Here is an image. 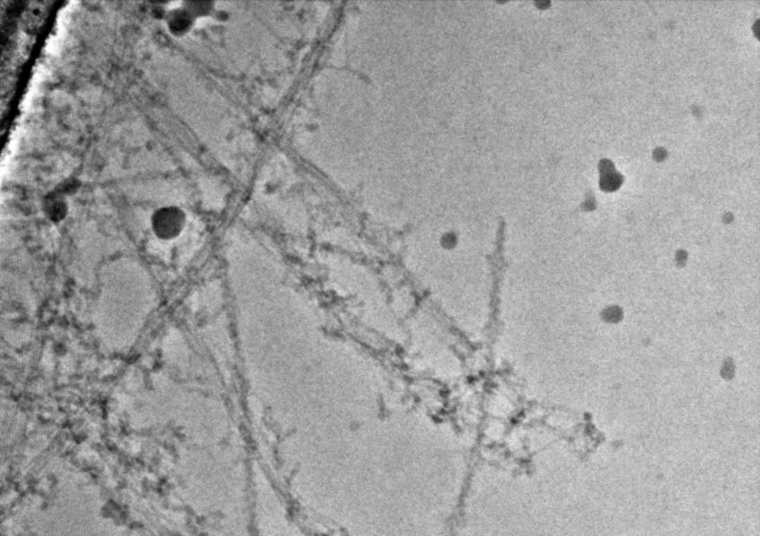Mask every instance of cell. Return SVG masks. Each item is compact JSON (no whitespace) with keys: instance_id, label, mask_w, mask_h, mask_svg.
<instances>
[{"instance_id":"cell-1","label":"cell","mask_w":760,"mask_h":536,"mask_svg":"<svg viewBox=\"0 0 760 536\" xmlns=\"http://www.w3.org/2000/svg\"><path fill=\"white\" fill-rule=\"evenodd\" d=\"M186 216L180 208L165 206L155 211L152 216V228L161 239H172L177 236L184 226Z\"/></svg>"},{"instance_id":"cell-2","label":"cell","mask_w":760,"mask_h":536,"mask_svg":"<svg viewBox=\"0 0 760 536\" xmlns=\"http://www.w3.org/2000/svg\"><path fill=\"white\" fill-rule=\"evenodd\" d=\"M166 19L170 32L176 36H180L191 30L195 17L184 7L170 11L166 16Z\"/></svg>"},{"instance_id":"cell-3","label":"cell","mask_w":760,"mask_h":536,"mask_svg":"<svg viewBox=\"0 0 760 536\" xmlns=\"http://www.w3.org/2000/svg\"><path fill=\"white\" fill-rule=\"evenodd\" d=\"M43 210L48 219L59 222L63 220L67 214V204L65 202V196L60 192L55 191L47 194L43 202Z\"/></svg>"},{"instance_id":"cell-4","label":"cell","mask_w":760,"mask_h":536,"mask_svg":"<svg viewBox=\"0 0 760 536\" xmlns=\"http://www.w3.org/2000/svg\"><path fill=\"white\" fill-rule=\"evenodd\" d=\"M184 7L194 17H198V16L208 15L214 7V3H208V1H190V3H184Z\"/></svg>"},{"instance_id":"cell-5","label":"cell","mask_w":760,"mask_h":536,"mask_svg":"<svg viewBox=\"0 0 760 536\" xmlns=\"http://www.w3.org/2000/svg\"><path fill=\"white\" fill-rule=\"evenodd\" d=\"M456 244L457 239L454 238V237H452V235H448V236H445L442 239V245H443L445 249H452V247H456Z\"/></svg>"}]
</instances>
